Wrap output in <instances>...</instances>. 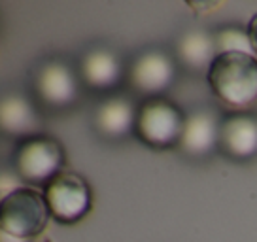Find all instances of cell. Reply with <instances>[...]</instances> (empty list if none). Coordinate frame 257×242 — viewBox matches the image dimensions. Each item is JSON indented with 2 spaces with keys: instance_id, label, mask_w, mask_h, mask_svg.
<instances>
[{
  "instance_id": "obj_1",
  "label": "cell",
  "mask_w": 257,
  "mask_h": 242,
  "mask_svg": "<svg viewBox=\"0 0 257 242\" xmlns=\"http://www.w3.org/2000/svg\"><path fill=\"white\" fill-rule=\"evenodd\" d=\"M206 81L221 104L242 112L257 100V57L244 51L217 53Z\"/></svg>"
},
{
  "instance_id": "obj_5",
  "label": "cell",
  "mask_w": 257,
  "mask_h": 242,
  "mask_svg": "<svg viewBox=\"0 0 257 242\" xmlns=\"http://www.w3.org/2000/svg\"><path fill=\"white\" fill-rule=\"evenodd\" d=\"M44 195L51 218L63 225L78 223L87 216L93 206V193L87 180L70 170H63L61 174H57L44 187Z\"/></svg>"
},
{
  "instance_id": "obj_3",
  "label": "cell",
  "mask_w": 257,
  "mask_h": 242,
  "mask_svg": "<svg viewBox=\"0 0 257 242\" xmlns=\"http://www.w3.org/2000/svg\"><path fill=\"white\" fill-rule=\"evenodd\" d=\"M64 150L57 138L49 135H34L21 138L17 144L12 167L17 176L32 186H48L49 182L63 172Z\"/></svg>"
},
{
  "instance_id": "obj_10",
  "label": "cell",
  "mask_w": 257,
  "mask_h": 242,
  "mask_svg": "<svg viewBox=\"0 0 257 242\" xmlns=\"http://www.w3.org/2000/svg\"><path fill=\"white\" fill-rule=\"evenodd\" d=\"M219 117L210 110H199L185 117V127L182 133L180 148L187 155H206L217 148L219 138Z\"/></svg>"
},
{
  "instance_id": "obj_16",
  "label": "cell",
  "mask_w": 257,
  "mask_h": 242,
  "mask_svg": "<svg viewBox=\"0 0 257 242\" xmlns=\"http://www.w3.org/2000/svg\"><path fill=\"white\" fill-rule=\"evenodd\" d=\"M46 242H51V240H46Z\"/></svg>"
},
{
  "instance_id": "obj_8",
  "label": "cell",
  "mask_w": 257,
  "mask_h": 242,
  "mask_svg": "<svg viewBox=\"0 0 257 242\" xmlns=\"http://www.w3.org/2000/svg\"><path fill=\"white\" fill-rule=\"evenodd\" d=\"M217 148L231 159H249L257 155V117L251 113L234 112L219 123Z\"/></svg>"
},
{
  "instance_id": "obj_13",
  "label": "cell",
  "mask_w": 257,
  "mask_h": 242,
  "mask_svg": "<svg viewBox=\"0 0 257 242\" xmlns=\"http://www.w3.org/2000/svg\"><path fill=\"white\" fill-rule=\"evenodd\" d=\"M178 59L191 70H208L217 55L214 34L206 31H189L185 33L176 46Z\"/></svg>"
},
{
  "instance_id": "obj_14",
  "label": "cell",
  "mask_w": 257,
  "mask_h": 242,
  "mask_svg": "<svg viewBox=\"0 0 257 242\" xmlns=\"http://www.w3.org/2000/svg\"><path fill=\"white\" fill-rule=\"evenodd\" d=\"M217 53H227V51H244V53H253L251 51V42H249L248 31L240 27H223L214 34Z\"/></svg>"
},
{
  "instance_id": "obj_6",
  "label": "cell",
  "mask_w": 257,
  "mask_h": 242,
  "mask_svg": "<svg viewBox=\"0 0 257 242\" xmlns=\"http://www.w3.org/2000/svg\"><path fill=\"white\" fill-rule=\"evenodd\" d=\"M34 91L42 104L49 108H64L72 104L78 97V80L64 61L49 59L36 70Z\"/></svg>"
},
{
  "instance_id": "obj_4",
  "label": "cell",
  "mask_w": 257,
  "mask_h": 242,
  "mask_svg": "<svg viewBox=\"0 0 257 242\" xmlns=\"http://www.w3.org/2000/svg\"><path fill=\"white\" fill-rule=\"evenodd\" d=\"M185 127L184 113L165 98L153 97L138 108L135 133L150 148L167 150L178 146Z\"/></svg>"
},
{
  "instance_id": "obj_9",
  "label": "cell",
  "mask_w": 257,
  "mask_h": 242,
  "mask_svg": "<svg viewBox=\"0 0 257 242\" xmlns=\"http://www.w3.org/2000/svg\"><path fill=\"white\" fill-rule=\"evenodd\" d=\"M138 110L127 97H110L95 110V127L106 138H123L135 131Z\"/></svg>"
},
{
  "instance_id": "obj_11",
  "label": "cell",
  "mask_w": 257,
  "mask_h": 242,
  "mask_svg": "<svg viewBox=\"0 0 257 242\" xmlns=\"http://www.w3.org/2000/svg\"><path fill=\"white\" fill-rule=\"evenodd\" d=\"M0 125H2V131L8 135L29 138L40 135L42 121L29 98L17 95V93H10L2 98Z\"/></svg>"
},
{
  "instance_id": "obj_12",
  "label": "cell",
  "mask_w": 257,
  "mask_h": 242,
  "mask_svg": "<svg viewBox=\"0 0 257 242\" xmlns=\"http://www.w3.org/2000/svg\"><path fill=\"white\" fill-rule=\"evenodd\" d=\"M81 78L91 89H112L121 80V63L110 49L91 48L81 57Z\"/></svg>"
},
{
  "instance_id": "obj_7",
  "label": "cell",
  "mask_w": 257,
  "mask_h": 242,
  "mask_svg": "<svg viewBox=\"0 0 257 242\" xmlns=\"http://www.w3.org/2000/svg\"><path fill=\"white\" fill-rule=\"evenodd\" d=\"M176 78V65L165 51L150 49L135 59L128 68L131 87L142 95H159Z\"/></svg>"
},
{
  "instance_id": "obj_2",
  "label": "cell",
  "mask_w": 257,
  "mask_h": 242,
  "mask_svg": "<svg viewBox=\"0 0 257 242\" xmlns=\"http://www.w3.org/2000/svg\"><path fill=\"white\" fill-rule=\"evenodd\" d=\"M51 216L44 191L19 186L2 197L0 229L17 240H27L44 231Z\"/></svg>"
},
{
  "instance_id": "obj_15",
  "label": "cell",
  "mask_w": 257,
  "mask_h": 242,
  "mask_svg": "<svg viewBox=\"0 0 257 242\" xmlns=\"http://www.w3.org/2000/svg\"><path fill=\"white\" fill-rule=\"evenodd\" d=\"M248 36H249V42H251V51L253 53H257V12L251 16V19H249L248 23Z\"/></svg>"
}]
</instances>
